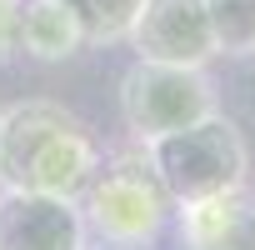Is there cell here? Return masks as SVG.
I'll return each instance as SVG.
<instances>
[{
  "mask_svg": "<svg viewBox=\"0 0 255 250\" xmlns=\"http://www.w3.org/2000/svg\"><path fill=\"white\" fill-rule=\"evenodd\" d=\"M20 55V0H0V65Z\"/></svg>",
  "mask_w": 255,
  "mask_h": 250,
  "instance_id": "cell-11",
  "label": "cell"
},
{
  "mask_svg": "<svg viewBox=\"0 0 255 250\" xmlns=\"http://www.w3.org/2000/svg\"><path fill=\"white\" fill-rule=\"evenodd\" d=\"M185 250H255V190L235 185L210 200L175 205Z\"/></svg>",
  "mask_w": 255,
  "mask_h": 250,
  "instance_id": "cell-7",
  "label": "cell"
},
{
  "mask_svg": "<svg viewBox=\"0 0 255 250\" xmlns=\"http://www.w3.org/2000/svg\"><path fill=\"white\" fill-rule=\"evenodd\" d=\"M80 250H130V245H115V240H100V235H95V240H85Z\"/></svg>",
  "mask_w": 255,
  "mask_h": 250,
  "instance_id": "cell-12",
  "label": "cell"
},
{
  "mask_svg": "<svg viewBox=\"0 0 255 250\" xmlns=\"http://www.w3.org/2000/svg\"><path fill=\"white\" fill-rule=\"evenodd\" d=\"M20 50L40 65H65L85 50V30L60 0H20Z\"/></svg>",
  "mask_w": 255,
  "mask_h": 250,
  "instance_id": "cell-8",
  "label": "cell"
},
{
  "mask_svg": "<svg viewBox=\"0 0 255 250\" xmlns=\"http://www.w3.org/2000/svg\"><path fill=\"white\" fill-rule=\"evenodd\" d=\"M85 230H95L100 240L115 245H155L165 220L175 215V200L165 195L155 165L145 160V150H110L95 160L85 190L75 195Z\"/></svg>",
  "mask_w": 255,
  "mask_h": 250,
  "instance_id": "cell-2",
  "label": "cell"
},
{
  "mask_svg": "<svg viewBox=\"0 0 255 250\" xmlns=\"http://www.w3.org/2000/svg\"><path fill=\"white\" fill-rule=\"evenodd\" d=\"M215 110V80L205 65H165V60H135L120 75V120L135 140L180 130Z\"/></svg>",
  "mask_w": 255,
  "mask_h": 250,
  "instance_id": "cell-4",
  "label": "cell"
},
{
  "mask_svg": "<svg viewBox=\"0 0 255 250\" xmlns=\"http://www.w3.org/2000/svg\"><path fill=\"white\" fill-rule=\"evenodd\" d=\"M220 55H255V0H200Z\"/></svg>",
  "mask_w": 255,
  "mask_h": 250,
  "instance_id": "cell-10",
  "label": "cell"
},
{
  "mask_svg": "<svg viewBox=\"0 0 255 250\" xmlns=\"http://www.w3.org/2000/svg\"><path fill=\"white\" fill-rule=\"evenodd\" d=\"M125 40L135 60H165V65H205L220 55L200 0H140Z\"/></svg>",
  "mask_w": 255,
  "mask_h": 250,
  "instance_id": "cell-5",
  "label": "cell"
},
{
  "mask_svg": "<svg viewBox=\"0 0 255 250\" xmlns=\"http://www.w3.org/2000/svg\"><path fill=\"white\" fill-rule=\"evenodd\" d=\"M60 5L80 20L85 45H115V40H125L140 0H60Z\"/></svg>",
  "mask_w": 255,
  "mask_h": 250,
  "instance_id": "cell-9",
  "label": "cell"
},
{
  "mask_svg": "<svg viewBox=\"0 0 255 250\" xmlns=\"http://www.w3.org/2000/svg\"><path fill=\"white\" fill-rule=\"evenodd\" d=\"M140 150L155 165V175H160V185H165V195L175 205L210 200L220 190L245 185V175H250L245 135H240V125L225 120L220 110L180 125V130H165V135L140 140Z\"/></svg>",
  "mask_w": 255,
  "mask_h": 250,
  "instance_id": "cell-3",
  "label": "cell"
},
{
  "mask_svg": "<svg viewBox=\"0 0 255 250\" xmlns=\"http://www.w3.org/2000/svg\"><path fill=\"white\" fill-rule=\"evenodd\" d=\"M100 160L95 130L60 100H15L0 110V190L80 195Z\"/></svg>",
  "mask_w": 255,
  "mask_h": 250,
  "instance_id": "cell-1",
  "label": "cell"
},
{
  "mask_svg": "<svg viewBox=\"0 0 255 250\" xmlns=\"http://www.w3.org/2000/svg\"><path fill=\"white\" fill-rule=\"evenodd\" d=\"M85 220L70 195L0 190V250H80Z\"/></svg>",
  "mask_w": 255,
  "mask_h": 250,
  "instance_id": "cell-6",
  "label": "cell"
}]
</instances>
